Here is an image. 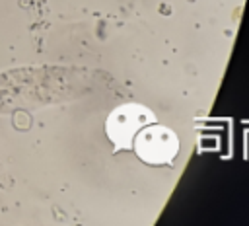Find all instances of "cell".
<instances>
[{
  "mask_svg": "<svg viewBox=\"0 0 249 226\" xmlns=\"http://www.w3.org/2000/svg\"><path fill=\"white\" fill-rule=\"evenodd\" d=\"M150 123H156L154 113L140 103H124L111 111L105 131L117 150H128L134 144L136 134Z\"/></svg>",
  "mask_w": 249,
  "mask_h": 226,
  "instance_id": "1",
  "label": "cell"
},
{
  "mask_svg": "<svg viewBox=\"0 0 249 226\" xmlns=\"http://www.w3.org/2000/svg\"><path fill=\"white\" fill-rule=\"evenodd\" d=\"M132 146L142 162L150 166H163L175 160L179 152V138L169 127L150 123L136 134Z\"/></svg>",
  "mask_w": 249,
  "mask_h": 226,
  "instance_id": "2",
  "label": "cell"
}]
</instances>
